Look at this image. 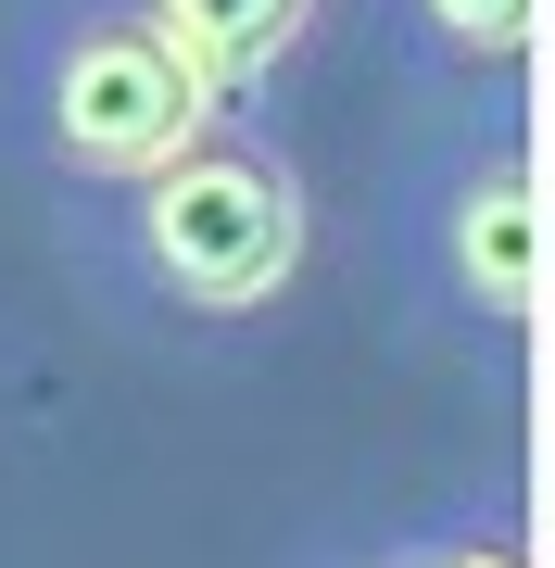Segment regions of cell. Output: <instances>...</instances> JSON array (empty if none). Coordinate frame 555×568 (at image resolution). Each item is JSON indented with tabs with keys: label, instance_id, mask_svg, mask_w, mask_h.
Listing matches in <instances>:
<instances>
[{
	"label": "cell",
	"instance_id": "1",
	"mask_svg": "<svg viewBox=\"0 0 555 568\" xmlns=\"http://www.w3.org/2000/svg\"><path fill=\"white\" fill-rule=\"evenodd\" d=\"M126 241H140V278L189 316H266L290 278H304V178L266 140H189L177 164H152L126 190Z\"/></svg>",
	"mask_w": 555,
	"mask_h": 568
},
{
	"label": "cell",
	"instance_id": "3",
	"mask_svg": "<svg viewBox=\"0 0 555 568\" xmlns=\"http://www.w3.org/2000/svg\"><path fill=\"white\" fill-rule=\"evenodd\" d=\"M442 278L467 316L493 328H531V291H543V215H531V164L517 152H480L442 203Z\"/></svg>",
	"mask_w": 555,
	"mask_h": 568
},
{
	"label": "cell",
	"instance_id": "2",
	"mask_svg": "<svg viewBox=\"0 0 555 568\" xmlns=\"http://www.w3.org/2000/svg\"><path fill=\"white\" fill-rule=\"evenodd\" d=\"M227 89L189 63L165 26L140 13V0H114V13H76L51 39V77H39V140L63 178H102V190H140L152 164H177L189 140L215 126Z\"/></svg>",
	"mask_w": 555,
	"mask_h": 568
},
{
	"label": "cell",
	"instance_id": "6",
	"mask_svg": "<svg viewBox=\"0 0 555 568\" xmlns=\"http://www.w3.org/2000/svg\"><path fill=\"white\" fill-rule=\"evenodd\" d=\"M430 568H517V544H493V530H480V544H442Z\"/></svg>",
	"mask_w": 555,
	"mask_h": 568
},
{
	"label": "cell",
	"instance_id": "4",
	"mask_svg": "<svg viewBox=\"0 0 555 568\" xmlns=\"http://www.w3.org/2000/svg\"><path fill=\"white\" fill-rule=\"evenodd\" d=\"M165 39L203 63L215 89H253V77H278L290 51H304V26H316V0H140Z\"/></svg>",
	"mask_w": 555,
	"mask_h": 568
},
{
	"label": "cell",
	"instance_id": "5",
	"mask_svg": "<svg viewBox=\"0 0 555 568\" xmlns=\"http://www.w3.org/2000/svg\"><path fill=\"white\" fill-rule=\"evenodd\" d=\"M404 13L430 26L442 51H467V63H517V51H531V13H543V0H404Z\"/></svg>",
	"mask_w": 555,
	"mask_h": 568
}]
</instances>
